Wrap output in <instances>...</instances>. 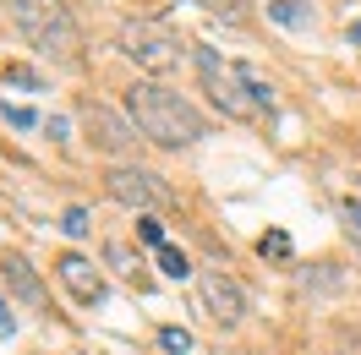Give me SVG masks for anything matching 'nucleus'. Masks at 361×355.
<instances>
[{
  "mask_svg": "<svg viewBox=\"0 0 361 355\" xmlns=\"http://www.w3.org/2000/svg\"><path fill=\"white\" fill-rule=\"evenodd\" d=\"M126 115H132V126L148 137L154 148H192V142L208 137L203 110H197L186 93L164 88V82H132V88H126Z\"/></svg>",
  "mask_w": 361,
  "mask_h": 355,
  "instance_id": "nucleus-1",
  "label": "nucleus"
},
{
  "mask_svg": "<svg viewBox=\"0 0 361 355\" xmlns=\"http://www.w3.org/2000/svg\"><path fill=\"white\" fill-rule=\"evenodd\" d=\"M6 17L27 39V49H39L61 66L82 61V27H77L66 0H6Z\"/></svg>",
  "mask_w": 361,
  "mask_h": 355,
  "instance_id": "nucleus-2",
  "label": "nucleus"
},
{
  "mask_svg": "<svg viewBox=\"0 0 361 355\" xmlns=\"http://www.w3.org/2000/svg\"><path fill=\"white\" fill-rule=\"evenodd\" d=\"M115 44H121V55L132 61L137 71H148V77H164V71H176L192 49L180 44L176 27L154 23V17H126L121 23V33H115Z\"/></svg>",
  "mask_w": 361,
  "mask_h": 355,
  "instance_id": "nucleus-3",
  "label": "nucleus"
},
{
  "mask_svg": "<svg viewBox=\"0 0 361 355\" xmlns=\"http://www.w3.org/2000/svg\"><path fill=\"white\" fill-rule=\"evenodd\" d=\"M192 61H197V82H203V93L214 99V110L230 115V120H252V115H263L257 110V99H252L247 88V77H241V61L230 66L219 49H208V44H192Z\"/></svg>",
  "mask_w": 361,
  "mask_h": 355,
  "instance_id": "nucleus-4",
  "label": "nucleus"
},
{
  "mask_svg": "<svg viewBox=\"0 0 361 355\" xmlns=\"http://www.w3.org/2000/svg\"><path fill=\"white\" fill-rule=\"evenodd\" d=\"M104 192H110L121 208H132V213L164 208V202L176 197L170 180L159 175V170H148V164H110V170H104Z\"/></svg>",
  "mask_w": 361,
  "mask_h": 355,
  "instance_id": "nucleus-5",
  "label": "nucleus"
},
{
  "mask_svg": "<svg viewBox=\"0 0 361 355\" xmlns=\"http://www.w3.org/2000/svg\"><path fill=\"white\" fill-rule=\"evenodd\" d=\"M77 120H82V132H88V142L99 148V154H115L121 164H126V154H137V126H132V115H121L110 110V104H99V99H82L77 104Z\"/></svg>",
  "mask_w": 361,
  "mask_h": 355,
  "instance_id": "nucleus-6",
  "label": "nucleus"
},
{
  "mask_svg": "<svg viewBox=\"0 0 361 355\" xmlns=\"http://www.w3.org/2000/svg\"><path fill=\"white\" fill-rule=\"evenodd\" d=\"M197 301H203V311L219 328H241V323H247V306H252L241 279H230L225 268H203V273H197Z\"/></svg>",
  "mask_w": 361,
  "mask_h": 355,
  "instance_id": "nucleus-7",
  "label": "nucleus"
},
{
  "mask_svg": "<svg viewBox=\"0 0 361 355\" xmlns=\"http://www.w3.org/2000/svg\"><path fill=\"white\" fill-rule=\"evenodd\" d=\"M55 279L71 289V301H82V306H93V301H104V273L93 268V257H82V251H61L55 257Z\"/></svg>",
  "mask_w": 361,
  "mask_h": 355,
  "instance_id": "nucleus-8",
  "label": "nucleus"
},
{
  "mask_svg": "<svg viewBox=\"0 0 361 355\" xmlns=\"http://www.w3.org/2000/svg\"><path fill=\"white\" fill-rule=\"evenodd\" d=\"M0 268H6V285L17 289L23 301H33V306L44 301V285H39V273H33V263H27V257H17V251H11V257H6Z\"/></svg>",
  "mask_w": 361,
  "mask_h": 355,
  "instance_id": "nucleus-9",
  "label": "nucleus"
},
{
  "mask_svg": "<svg viewBox=\"0 0 361 355\" xmlns=\"http://www.w3.org/2000/svg\"><path fill=\"white\" fill-rule=\"evenodd\" d=\"M186 6H197V11L219 17V23H247L252 17V0H186Z\"/></svg>",
  "mask_w": 361,
  "mask_h": 355,
  "instance_id": "nucleus-10",
  "label": "nucleus"
},
{
  "mask_svg": "<svg viewBox=\"0 0 361 355\" xmlns=\"http://www.w3.org/2000/svg\"><path fill=\"white\" fill-rule=\"evenodd\" d=\"M269 17H274V23H285V27H307V23H312V6H307V0H274Z\"/></svg>",
  "mask_w": 361,
  "mask_h": 355,
  "instance_id": "nucleus-11",
  "label": "nucleus"
},
{
  "mask_svg": "<svg viewBox=\"0 0 361 355\" xmlns=\"http://www.w3.org/2000/svg\"><path fill=\"white\" fill-rule=\"evenodd\" d=\"M159 268H164V279H186V273H192V263L180 257L176 246H159Z\"/></svg>",
  "mask_w": 361,
  "mask_h": 355,
  "instance_id": "nucleus-12",
  "label": "nucleus"
},
{
  "mask_svg": "<svg viewBox=\"0 0 361 355\" xmlns=\"http://www.w3.org/2000/svg\"><path fill=\"white\" fill-rule=\"evenodd\" d=\"M137 241H142V246H154V251H159V246H164V224H159L154 213H137Z\"/></svg>",
  "mask_w": 361,
  "mask_h": 355,
  "instance_id": "nucleus-13",
  "label": "nucleus"
},
{
  "mask_svg": "<svg viewBox=\"0 0 361 355\" xmlns=\"http://www.w3.org/2000/svg\"><path fill=\"white\" fill-rule=\"evenodd\" d=\"M0 82H17V88H44V77H39V71H27V66H6V61H0Z\"/></svg>",
  "mask_w": 361,
  "mask_h": 355,
  "instance_id": "nucleus-14",
  "label": "nucleus"
},
{
  "mask_svg": "<svg viewBox=\"0 0 361 355\" xmlns=\"http://www.w3.org/2000/svg\"><path fill=\"white\" fill-rule=\"evenodd\" d=\"M61 230H66L71 241H82V235L93 230V224H88V208H66V213H61Z\"/></svg>",
  "mask_w": 361,
  "mask_h": 355,
  "instance_id": "nucleus-15",
  "label": "nucleus"
},
{
  "mask_svg": "<svg viewBox=\"0 0 361 355\" xmlns=\"http://www.w3.org/2000/svg\"><path fill=\"white\" fill-rule=\"evenodd\" d=\"M159 344H164L170 355H186V350H192V333H186V328H159Z\"/></svg>",
  "mask_w": 361,
  "mask_h": 355,
  "instance_id": "nucleus-16",
  "label": "nucleus"
},
{
  "mask_svg": "<svg viewBox=\"0 0 361 355\" xmlns=\"http://www.w3.org/2000/svg\"><path fill=\"white\" fill-rule=\"evenodd\" d=\"M257 251H263V257H290V235H285V230H274V235L257 241Z\"/></svg>",
  "mask_w": 361,
  "mask_h": 355,
  "instance_id": "nucleus-17",
  "label": "nucleus"
},
{
  "mask_svg": "<svg viewBox=\"0 0 361 355\" xmlns=\"http://www.w3.org/2000/svg\"><path fill=\"white\" fill-rule=\"evenodd\" d=\"M0 115H6V120H11V126H23V132H27V126H39V115H33V110H17V104H11V110H6V104H0Z\"/></svg>",
  "mask_w": 361,
  "mask_h": 355,
  "instance_id": "nucleus-18",
  "label": "nucleus"
},
{
  "mask_svg": "<svg viewBox=\"0 0 361 355\" xmlns=\"http://www.w3.org/2000/svg\"><path fill=\"white\" fill-rule=\"evenodd\" d=\"M339 213H345V224L361 235V202H356V197H345V202H339Z\"/></svg>",
  "mask_w": 361,
  "mask_h": 355,
  "instance_id": "nucleus-19",
  "label": "nucleus"
},
{
  "mask_svg": "<svg viewBox=\"0 0 361 355\" xmlns=\"http://www.w3.org/2000/svg\"><path fill=\"white\" fill-rule=\"evenodd\" d=\"M17 328V317H11V311H6V301H0V333H11Z\"/></svg>",
  "mask_w": 361,
  "mask_h": 355,
  "instance_id": "nucleus-20",
  "label": "nucleus"
},
{
  "mask_svg": "<svg viewBox=\"0 0 361 355\" xmlns=\"http://www.w3.org/2000/svg\"><path fill=\"white\" fill-rule=\"evenodd\" d=\"M225 355H263V350H225Z\"/></svg>",
  "mask_w": 361,
  "mask_h": 355,
  "instance_id": "nucleus-21",
  "label": "nucleus"
}]
</instances>
